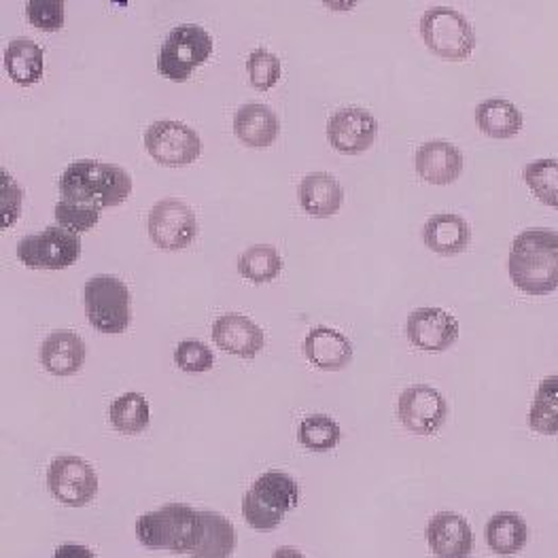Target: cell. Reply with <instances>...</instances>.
<instances>
[{
	"mask_svg": "<svg viewBox=\"0 0 558 558\" xmlns=\"http://www.w3.org/2000/svg\"><path fill=\"white\" fill-rule=\"evenodd\" d=\"M100 213H102L100 206L81 204V202H71V199H60L56 204L58 226L77 236L96 228V223L100 221Z\"/></svg>",
	"mask_w": 558,
	"mask_h": 558,
	"instance_id": "32",
	"label": "cell"
},
{
	"mask_svg": "<svg viewBox=\"0 0 558 558\" xmlns=\"http://www.w3.org/2000/svg\"><path fill=\"white\" fill-rule=\"evenodd\" d=\"M49 493L66 508H83L98 493V476L81 457H58L47 472Z\"/></svg>",
	"mask_w": 558,
	"mask_h": 558,
	"instance_id": "9",
	"label": "cell"
},
{
	"mask_svg": "<svg viewBox=\"0 0 558 558\" xmlns=\"http://www.w3.org/2000/svg\"><path fill=\"white\" fill-rule=\"evenodd\" d=\"M376 134L378 121L361 107L340 109L327 121V138L331 147L344 156L367 151L376 141Z\"/></svg>",
	"mask_w": 558,
	"mask_h": 558,
	"instance_id": "12",
	"label": "cell"
},
{
	"mask_svg": "<svg viewBox=\"0 0 558 558\" xmlns=\"http://www.w3.org/2000/svg\"><path fill=\"white\" fill-rule=\"evenodd\" d=\"M272 558H306L300 550H295V548H289V546H282L279 548Z\"/></svg>",
	"mask_w": 558,
	"mask_h": 558,
	"instance_id": "39",
	"label": "cell"
},
{
	"mask_svg": "<svg viewBox=\"0 0 558 558\" xmlns=\"http://www.w3.org/2000/svg\"><path fill=\"white\" fill-rule=\"evenodd\" d=\"M304 353L319 369L338 372L353 361V344L338 329L320 325L306 336Z\"/></svg>",
	"mask_w": 558,
	"mask_h": 558,
	"instance_id": "17",
	"label": "cell"
},
{
	"mask_svg": "<svg viewBox=\"0 0 558 558\" xmlns=\"http://www.w3.org/2000/svg\"><path fill=\"white\" fill-rule=\"evenodd\" d=\"M81 255V239L77 234L53 226L20 240L17 257L24 266L35 270H64L77 264Z\"/></svg>",
	"mask_w": 558,
	"mask_h": 558,
	"instance_id": "7",
	"label": "cell"
},
{
	"mask_svg": "<svg viewBox=\"0 0 558 558\" xmlns=\"http://www.w3.org/2000/svg\"><path fill=\"white\" fill-rule=\"evenodd\" d=\"M427 544L438 558H470L474 550V531L463 517L439 512L427 524Z\"/></svg>",
	"mask_w": 558,
	"mask_h": 558,
	"instance_id": "14",
	"label": "cell"
},
{
	"mask_svg": "<svg viewBox=\"0 0 558 558\" xmlns=\"http://www.w3.org/2000/svg\"><path fill=\"white\" fill-rule=\"evenodd\" d=\"M522 177L539 202L558 210V160L531 161L524 166Z\"/></svg>",
	"mask_w": 558,
	"mask_h": 558,
	"instance_id": "30",
	"label": "cell"
},
{
	"mask_svg": "<svg viewBox=\"0 0 558 558\" xmlns=\"http://www.w3.org/2000/svg\"><path fill=\"white\" fill-rule=\"evenodd\" d=\"M213 351L199 340H183L174 351V363L179 369L190 374H202L213 367Z\"/></svg>",
	"mask_w": 558,
	"mask_h": 558,
	"instance_id": "35",
	"label": "cell"
},
{
	"mask_svg": "<svg viewBox=\"0 0 558 558\" xmlns=\"http://www.w3.org/2000/svg\"><path fill=\"white\" fill-rule=\"evenodd\" d=\"M398 416L414 436H434L448 418V403L438 389L414 385L399 396Z\"/></svg>",
	"mask_w": 558,
	"mask_h": 558,
	"instance_id": "11",
	"label": "cell"
},
{
	"mask_svg": "<svg viewBox=\"0 0 558 558\" xmlns=\"http://www.w3.org/2000/svg\"><path fill=\"white\" fill-rule=\"evenodd\" d=\"M421 37L444 62H465L476 49V35L468 17L450 7H432L421 17Z\"/></svg>",
	"mask_w": 558,
	"mask_h": 558,
	"instance_id": "4",
	"label": "cell"
},
{
	"mask_svg": "<svg viewBox=\"0 0 558 558\" xmlns=\"http://www.w3.org/2000/svg\"><path fill=\"white\" fill-rule=\"evenodd\" d=\"M340 438H342L340 425L325 414L306 416L298 429V439L302 441L304 448H308L313 452H327V450L336 448Z\"/></svg>",
	"mask_w": 558,
	"mask_h": 558,
	"instance_id": "31",
	"label": "cell"
},
{
	"mask_svg": "<svg viewBox=\"0 0 558 558\" xmlns=\"http://www.w3.org/2000/svg\"><path fill=\"white\" fill-rule=\"evenodd\" d=\"M476 123L480 132L495 138L506 141L514 138L522 130V113L506 98H488L476 107Z\"/></svg>",
	"mask_w": 558,
	"mask_h": 558,
	"instance_id": "23",
	"label": "cell"
},
{
	"mask_svg": "<svg viewBox=\"0 0 558 558\" xmlns=\"http://www.w3.org/2000/svg\"><path fill=\"white\" fill-rule=\"evenodd\" d=\"M145 149L161 166H187L198 160L202 141L198 132L181 121L161 120L145 132Z\"/></svg>",
	"mask_w": 558,
	"mask_h": 558,
	"instance_id": "8",
	"label": "cell"
},
{
	"mask_svg": "<svg viewBox=\"0 0 558 558\" xmlns=\"http://www.w3.org/2000/svg\"><path fill=\"white\" fill-rule=\"evenodd\" d=\"M43 49L35 40L13 39L4 49V69L9 80L22 87H31L43 77Z\"/></svg>",
	"mask_w": 558,
	"mask_h": 558,
	"instance_id": "24",
	"label": "cell"
},
{
	"mask_svg": "<svg viewBox=\"0 0 558 558\" xmlns=\"http://www.w3.org/2000/svg\"><path fill=\"white\" fill-rule=\"evenodd\" d=\"M26 17L35 28L45 31V33L62 31V26H64V2H60V0H51V2L31 0V2H26Z\"/></svg>",
	"mask_w": 558,
	"mask_h": 558,
	"instance_id": "34",
	"label": "cell"
},
{
	"mask_svg": "<svg viewBox=\"0 0 558 558\" xmlns=\"http://www.w3.org/2000/svg\"><path fill=\"white\" fill-rule=\"evenodd\" d=\"M526 522L514 512H499L486 524V544L499 557H512L526 546Z\"/></svg>",
	"mask_w": 558,
	"mask_h": 558,
	"instance_id": "25",
	"label": "cell"
},
{
	"mask_svg": "<svg viewBox=\"0 0 558 558\" xmlns=\"http://www.w3.org/2000/svg\"><path fill=\"white\" fill-rule=\"evenodd\" d=\"M246 73L253 87L268 92L280 80V60L268 49H255L246 58Z\"/></svg>",
	"mask_w": 558,
	"mask_h": 558,
	"instance_id": "33",
	"label": "cell"
},
{
	"mask_svg": "<svg viewBox=\"0 0 558 558\" xmlns=\"http://www.w3.org/2000/svg\"><path fill=\"white\" fill-rule=\"evenodd\" d=\"M40 363L53 376H73L85 363V342L73 331H53L40 344Z\"/></svg>",
	"mask_w": 558,
	"mask_h": 558,
	"instance_id": "19",
	"label": "cell"
},
{
	"mask_svg": "<svg viewBox=\"0 0 558 558\" xmlns=\"http://www.w3.org/2000/svg\"><path fill=\"white\" fill-rule=\"evenodd\" d=\"M408 340L427 353H444L459 340V320L444 308H416L405 323Z\"/></svg>",
	"mask_w": 558,
	"mask_h": 558,
	"instance_id": "13",
	"label": "cell"
},
{
	"mask_svg": "<svg viewBox=\"0 0 558 558\" xmlns=\"http://www.w3.org/2000/svg\"><path fill=\"white\" fill-rule=\"evenodd\" d=\"M529 427L542 436H558V376H548L537 387L529 412Z\"/></svg>",
	"mask_w": 558,
	"mask_h": 558,
	"instance_id": "28",
	"label": "cell"
},
{
	"mask_svg": "<svg viewBox=\"0 0 558 558\" xmlns=\"http://www.w3.org/2000/svg\"><path fill=\"white\" fill-rule=\"evenodd\" d=\"M199 535V512L185 504H168L136 520V537L149 550L192 555Z\"/></svg>",
	"mask_w": 558,
	"mask_h": 558,
	"instance_id": "3",
	"label": "cell"
},
{
	"mask_svg": "<svg viewBox=\"0 0 558 558\" xmlns=\"http://www.w3.org/2000/svg\"><path fill=\"white\" fill-rule=\"evenodd\" d=\"M463 154L448 141H429L418 147L414 166L418 177L432 185H450L463 172Z\"/></svg>",
	"mask_w": 558,
	"mask_h": 558,
	"instance_id": "15",
	"label": "cell"
},
{
	"mask_svg": "<svg viewBox=\"0 0 558 558\" xmlns=\"http://www.w3.org/2000/svg\"><path fill=\"white\" fill-rule=\"evenodd\" d=\"M280 270H282V259L277 246L272 244L248 246L239 257L240 275L255 284L277 279Z\"/></svg>",
	"mask_w": 558,
	"mask_h": 558,
	"instance_id": "29",
	"label": "cell"
},
{
	"mask_svg": "<svg viewBox=\"0 0 558 558\" xmlns=\"http://www.w3.org/2000/svg\"><path fill=\"white\" fill-rule=\"evenodd\" d=\"M215 344L242 360H253L264 349V331L257 323L242 315H223L213 325Z\"/></svg>",
	"mask_w": 558,
	"mask_h": 558,
	"instance_id": "16",
	"label": "cell"
},
{
	"mask_svg": "<svg viewBox=\"0 0 558 558\" xmlns=\"http://www.w3.org/2000/svg\"><path fill=\"white\" fill-rule=\"evenodd\" d=\"M236 548V529L219 512H199L198 544L192 558H230Z\"/></svg>",
	"mask_w": 558,
	"mask_h": 558,
	"instance_id": "22",
	"label": "cell"
},
{
	"mask_svg": "<svg viewBox=\"0 0 558 558\" xmlns=\"http://www.w3.org/2000/svg\"><path fill=\"white\" fill-rule=\"evenodd\" d=\"M58 187L60 199L113 208L130 198L132 177L118 163L75 161L62 172Z\"/></svg>",
	"mask_w": 558,
	"mask_h": 558,
	"instance_id": "2",
	"label": "cell"
},
{
	"mask_svg": "<svg viewBox=\"0 0 558 558\" xmlns=\"http://www.w3.org/2000/svg\"><path fill=\"white\" fill-rule=\"evenodd\" d=\"M53 558H96V555L80 544H64L56 550Z\"/></svg>",
	"mask_w": 558,
	"mask_h": 558,
	"instance_id": "38",
	"label": "cell"
},
{
	"mask_svg": "<svg viewBox=\"0 0 558 558\" xmlns=\"http://www.w3.org/2000/svg\"><path fill=\"white\" fill-rule=\"evenodd\" d=\"M251 493L266 504L268 508L287 514L289 510L298 508L300 504V488L298 482L284 472H266L253 482Z\"/></svg>",
	"mask_w": 558,
	"mask_h": 558,
	"instance_id": "26",
	"label": "cell"
},
{
	"mask_svg": "<svg viewBox=\"0 0 558 558\" xmlns=\"http://www.w3.org/2000/svg\"><path fill=\"white\" fill-rule=\"evenodd\" d=\"M147 228L154 244L163 251L187 248L198 234L194 210L177 198L160 199L149 213Z\"/></svg>",
	"mask_w": 558,
	"mask_h": 558,
	"instance_id": "10",
	"label": "cell"
},
{
	"mask_svg": "<svg viewBox=\"0 0 558 558\" xmlns=\"http://www.w3.org/2000/svg\"><path fill=\"white\" fill-rule=\"evenodd\" d=\"M508 272L529 295H546L558 289V232L526 230L519 234L510 248Z\"/></svg>",
	"mask_w": 558,
	"mask_h": 558,
	"instance_id": "1",
	"label": "cell"
},
{
	"mask_svg": "<svg viewBox=\"0 0 558 558\" xmlns=\"http://www.w3.org/2000/svg\"><path fill=\"white\" fill-rule=\"evenodd\" d=\"M210 35L198 24H183L163 40L158 56V71L163 80L183 83L210 58Z\"/></svg>",
	"mask_w": 558,
	"mask_h": 558,
	"instance_id": "6",
	"label": "cell"
},
{
	"mask_svg": "<svg viewBox=\"0 0 558 558\" xmlns=\"http://www.w3.org/2000/svg\"><path fill=\"white\" fill-rule=\"evenodd\" d=\"M85 317L100 333L118 336L130 327V291L113 275H96L83 289Z\"/></svg>",
	"mask_w": 558,
	"mask_h": 558,
	"instance_id": "5",
	"label": "cell"
},
{
	"mask_svg": "<svg viewBox=\"0 0 558 558\" xmlns=\"http://www.w3.org/2000/svg\"><path fill=\"white\" fill-rule=\"evenodd\" d=\"M234 132L242 145L251 149H266L279 138V118L270 107L251 102L236 111Z\"/></svg>",
	"mask_w": 558,
	"mask_h": 558,
	"instance_id": "18",
	"label": "cell"
},
{
	"mask_svg": "<svg viewBox=\"0 0 558 558\" xmlns=\"http://www.w3.org/2000/svg\"><path fill=\"white\" fill-rule=\"evenodd\" d=\"M423 240L438 255H457L470 246L472 230L461 215L439 213L425 223Z\"/></svg>",
	"mask_w": 558,
	"mask_h": 558,
	"instance_id": "21",
	"label": "cell"
},
{
	"mask_svg": "<svg viewBox=\"0 0 558 558\" xmlns=\"http://www.w3.org/2000/svg\"><path fill=\"white\" fill-rule=\"evenodd\" d=\"M111 425L125 436H138L149 427L151 410L149 401L141 393H123L109 408Z\"/></svg>",
	"mask_w": 558,
	"mask_h": 558,
	"instance_id": "27",
	"label": "cell"
},
{
	"mask_svg": "<svg viewBox=\"0 0 558 558\" xmlns=\"http://www.w3.org/2000/svg\"><path fill=\"white\" fill-rule=\"evenodd\" d=\"M22 202H24V192L20 190V185L13 181V177L9 172H0V228L7 230L11 228L20 213H22Z\"/></svg>",
	"mask_w": 558,
	"mask_h": 558,
	"instance_id": "36",
	"label": "cell"
},
{
	"mask_svg": "<svg viewBox=\"0 0 558 558\" xmlns=\"http://www.w3.org/2000/svg\"><path fill=\"white\" fill-rule=\"evenodd\" d=\"M298 198L311 217H333L344 202V190L329 172H311L302 179Z\"/></svg>",
	"mask_w": 558,
	"mask_h": 558,
	"instance_id": "20",
	"label": "cell"
},
{
	"mask_svg": "<svg viewBox=\"0 0 558 558\" xmlns=\"http://www.w3.org/2000/svg\"><path fill=\"white\" fill-rule=\"evenodd\" d=\"M242 517L255 531H275L279 529L282 517L277 510L262 504L251 490L242 497Z\"/></svg>",
	"mask_w": 558,
	"mask_h": 558,
	"instance_id": "37",
	"label": "cell"
}]
</instances>
